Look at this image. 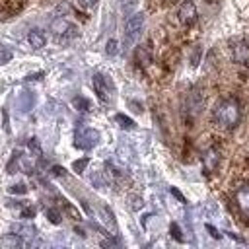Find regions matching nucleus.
<instances>
[{"mask_svg": "<svg viewBox=\"0 0 249 249\" xmlns=\"http://www.w3.org/2000/svg\"><path fill=\"white\" fill-rule=\"evenodd\" d=\"M115 121H117V123H119V126H121V128H124V130H132V128L136 126V124H134V121H132V119H128V117H126V115H123V113H117V115H115Z\"/></svg>", "mask_w": 249, "mask_h": 249, "instance_id": "obj_13", "label": "nucleus"}, {"mask_svg": "<svg viewBox=\"0 0 249 249\" xmlns=\"http://www.w3.org/2000/svg\"><path fill=\"white\" fill-rule=\"evenodd\" d=\"M99 142V132L95 128H82L74 136V144L80 150H91Z\"/></svg>", "mask_w": 249, "mask_h": 249, "instance_id": "obj_4", "label": "nucleus"}, {"mask_svg": "<svg viewBox=\"0 0 249 249\" xmlns=\"http://www.w3.org/2000/svg\"><path fill=\"white\" fill-rule=\"evenodd\" d=\"M231 58L237 64H249V43H245L243 39L231 41Z\"/></svg>", "mask_w": 249, "mask_h": 249, "instance_id": "obj_6", "label": "nucleus"}, {"mask_svg": "<svg viewBox=\"0 0 249 249\" xmlns=\"http://www.w3.org/2000/svg\"><path fill=\"white\" fill-rule=\"evenodd\" d=\"M196 16H198L196 6H195V2H191V0L181 2V6L177 8V18H179V21H181L183 25H193V23L196 21Z\"/></svg>", "mask_w": 249, "mask_h": 249, "instance_id": "obj_5", "label": "nucleus"}, {"mask_svg": "<svg viewBox=\"0 0 249 249\" xmlns=\"http://www.w3.org/2000/svg\"><path fill=\"white\" fill-rule=\"evenodd\" d=\"M53 173H54V175H64V169L56 165V167H53Z\"/></svg>", "mask_w": 249, "mask_h": 249, "instance_id": "obj_27", "label": "nucleus"}, {"mask_svg": "<svg viewBox=\"0 0 249 249\" xmlns=\"http://www.w3.org/2000/svg\"><path fill=\"white\" fill-rule=\"evenodd\" d=\"M212 121L222 130H233L241 121V107L233 97L220 99L212 109Z\"/></svg>", "mask_w": 249, "mask_h": 249, "instance_id": "obj_1", "label": "nucleus"}, {"mask_svg": "<svg viewBox=\"0 0 249 249\" xmlns=\"http://www.w3.org/2000/svg\"><path fill=\"white\" fill-rule=\"evenodd\" d=\"M235 204H237V208L245 216H249V185H243V187L237 189V193H235Z\"/></svg>", "mask_w": 249, "mask_h": 249, "instance_id": "obj_9", "label": "nucleus"}, {"mask_svg": "<svg viewBox=\"0 0 249 249\" xmlns=\"http://www.w3.org/2000/svg\"><path fill=\"white\" fill-rule=\"evenodd\" d=\"M51 31H53L54 35H64V37H74V35H78V33H76V27H74L70 21L62 19V18H56V19L51 23Z\"/></svg>", "mask_w": 249, "mask_h": 249, "instance_id": "obj_8", "label": "nucleus"}, {"mask_svg": "<svg viewBox=\"0 0 249 249\" xmlns=\"http://www.w3.org/2000/svg\"><path fill=\"white\" fill-rule=\"evenodd\" d=\"M72 103H74V107L80 109V111H88V109H89V101H88L86 97H74Z\"/></svg>", "mask_w": 249, "mask_h": 249, "instance_id": "obj_16", "label": "nucleus"}, {"mask_svg": "<svg viewBox=\"0 0 249 249\" xmlns=\"http://www.w3.org/2000/svg\"><path fill=\"white\" fill-rule=\"evenodd\" d=\"M8 191H10L12 195H23V193H27V187L21 185V183H16V185H12Z\"/></svg>", "mask_w": 249, "mask_h": 249, "instance_id": "obj_20", "label": "nucleus"}, {"mask_svg": "<svg viewBox=\"0 0 249 249\" xmlns=\"http://www.w3.org/2000/svg\"><path fill=\"white\" fill-rule=\"evenodd\" d=\"M144 23H146V18L144 14H132L126 23H124V41L126 45H132L144 31Z\"/></svg>", "mask_w": 249, "mask_h": 249, "instance_id": "obj_2", "label": "nucleus"}, {"mask_svg": "<svg viewBox=\"0 0 249 249\" xmlns=\"http://www.w3.org/2000/svg\"><path fill=\"white\" fill-rule=\"evenodd\" d=\"M47 218H49V222H53V224H60V212L58 210H54V208H49L47 210Z\"/></svg>", "mask_w": 249, "mask_h": 249, "instance_id": "obj_19", "label": "nucleus"}, {"mask_svg": "<svg viewBox=\"0 0 249 249\" xmlns=\"http://www.w3.org/2000/svg\"><path fill=\"white\" fill-rule=\"evenodd\" d=\"M105 53H107L109 56H115V54L119 53V43H117L115 39H109L107 45H105Z\"/></svg>", "mask_w": 249, "mask_h": 249, "instance_id": "obj_15", "label": "nucleus"}, {"mask_svg": "<svg viewBox=\"0 0 249 249\" xmlns=\"http://www.w3.org/2000/svg\"><path fill=\"white\" fill-rule=\"evenodd\" d=\"M29 148H31L35 154H41V148H39V144H37V138H31V140H29Z\"/></svg>", "mask_w": 249, "mask_h": 249, "instance_id": "obj_24", "label": "nucleus"}, {"mask_svg": "<svg viewBox=\"0 0 249 249\" xmlns=\"http://www.w3.org/2000/svg\"><path fill=\"white\" fill-rule=\"evenodd\" d=\"M88 161H89L88 158H82V160H76V161L72 163V169H74L76 173H82V171L86 169V165H88Z\"/></svg>", "mask_w": 249, "mask_h": 249, "instance_id": "obj_18", "label": "nucleus"}, {"mask_svg": "<svg viewBox=\"0 0 249 249\" xmlns=\"http://www.w3.org/2000/svg\"><path fill=\"white\" fill-rule=\"evenodd\" d=\"M93 89H95L97 97L103 103H111L113 97H115V86L105 74H95L93 76Z\"/></svg>", "mask_w": 249, "mask_h": 249, "instance_id": "obj_3", "label": "nucleus"}, {"mask_svg": "<svg viewBox=\"0 0 249 249\" xmlns=\"http://www.w3.org/2000/svg\"><path fill=\"white\" fill-rule=\"evenodd\" d=\"M134 56H136V62H138L140 66H148V64H150V60H152V56H150V51H148V47H144V45L136 47V53H134Z\"/></svg>", "mask_w": 249, "mask_h": 249, "instance_id": "obj_11", "label": "nucleus"}, {"mask_svg": "<svg viewBox=\"0 0 249 249\" xmlns=\"http://www.w3.org/2000/svg\"><path fill=\"white\" fill-rule=\"evenodd\" d=\"M78 4H80L82 8H86V10H91V8L97 4V0H78Z\"/></svg>", "mask_w": 249, "mask_h": 249, "instance_id": "obj_22", "label": "nucleus"}, {"mask_svg": "<svg viewBox=\"0 0 249 249\" xmlns=\"http://www.w3.org/2000/svg\"><path fill=\"white\" fill-rule=\"evenodd\" d=\"M171 195H173V196H177V198H179L181 202H185V196H183V195H181V193H179L177 189H171Z\"/></svg>", "mask_w": 249, "mask_h": 249, "instance_id": "obj_26", "label": "nucleus"}, {"mask_svg": "<svg viewBox=\"0 0 249 249\" xmlns=\"http://www.w3.org/2000/svg\"><path fill=\"white\" fill-rule=\"evenodd\" d=\"M33 103H35L33 93H31V91H23L21 97H19V107H21V111H31Z\"/></svg>", "mask_w": 249, "mask_h": 249, "instance_id": "obj_12", "label": "nucleus"}, {"mask_svg": "<svg viewBox=\"0 0 249 249\" xmlns=\"http://www.w3.org/2000/svg\"><path fill=\"white\" fill-rule=\"evenodd\" d=\"M91 185L93 187H97V189H101V187H105V179H103V173L101 171H95V173H91Z\"/></svg>", "mask_w": 249, "mask_h": 249, "instance_id": "obj_14", "label": "nucleus"}, {"mask_svg": "<svg viewBox=\"0 0 249 249\" xmlns=\"http://www.w3.org/2000/svg\"><path fill=\"white\" fill-rule=\"evenodd\" d=\"M12 56H14V53H12L8 47H0V64L10 62V60H12Z\"/></svg>", "mask_w": 249, "mask_h": 249, "instance_id": "obj_17", "label": "nucleus"}, {"mask_svg": "<svg viewBox=\"0 0 249 249\" xmlns=\"http://www.w3.org/2000/svg\"><path fill=\"white\" fill-rule=\"evenodd\" d=\"M198 56H200V49L196 47V49H195V53H193V56H191V64H193V66H196V64H198Z\"/></svg>", "mask_w": 249, "mask_h": 249, "instance_id": "obj_23", "label": "nucleus"}, {"mask_svg": "<svg viewBox=\"0 0 249 249\" xmlns=\"http://www.w3.org/2000/svg\"><path fill=\"white\" fill-rule=\"evenodd\" d=\"M169 231H171V237H173V239L183 241V235H181V230H179L177 224H171V226H169Z\"/></svg>", "mask_w": 249, "mask_h": 249, "instance_id": "obj_21", "label": "nucleus"}, {"mask_svg": "<svg viewBox=\"0 0 249 249\" xmlns=\"http://www.w3.org/2000/svg\"><path fill=\"white\" fill-rule=\"evenodd\" d=\"M206 230L210 231V235H212V237H220V233H218V230H216L214 226H210V224H208V226H206Z\"/></svg>", "mask_w": 249, "mask_h": 249, "instance_id": "obj_25", "label": "nucleus"}, {"mask_svg": "<svg viewBox=\"0 0 249 249\" xmlns=\"http://www.w3.org/2000/svg\"><path fill=\"white\" fill-rule=\"evenodd\" d=\"M218 165H220V152H218V148L212 146L202 154V167L206 173H212L218 169Z\"/></svg>", "mask_w": 249, "mask_h": 249, "instance_id": "obj_7", "label": "nucleus"}, {"mask_svg": "<svg viewBox=\"0 0 249 249\" xmlns=\"http://www.w3.org/2000/svg\"><path fill=\"white\" fill-rule=\"evenodd\" d=\"M27 41H29V45L33 49H43L47 45V37H45V33L41 29H31L29 35H27Z\"/></svg>", "mask_w": 249, "mask_h": 249, "instance_id": "obj_10", "label": "nucleus"}]
</instances>
